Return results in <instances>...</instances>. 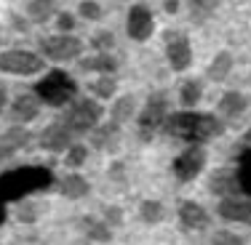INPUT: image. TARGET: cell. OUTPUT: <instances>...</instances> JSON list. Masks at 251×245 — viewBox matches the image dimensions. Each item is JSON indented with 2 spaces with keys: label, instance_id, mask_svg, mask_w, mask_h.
Returning a JSON list of instances; mask_svg holds the SVG:
<instances>
[{
  "label": "cell",
  "instance_id": "1",
  "mask_svg": "<svg viewBox=\"0 0 251 245\" xmlns=\"http://www.w3.org/2000/svg\"><path fill=\"white\" fill-rule=\"evenodd\" d=\"M163 134L174 136L179 141H187V144H203V141H211L217 136H222L225 123L217 115L187 110V112H174V115L166 117Z\"/></svg>",
  "mask_w": 251,
  "mask_h": 245
},
{
  "label": "cell",
  "instance_id": "2",
  "mask_svg": "<svg viewBox=\"0 0 251 245\" xmlns=\"http://www.w3.org/2000/svg\"><path fill=\"white\" fill-rule=\"evenodd\" d=\"M53 181H56L53 173L49 168H43V165L14 168L0 176V205H8V202L19 200L25 195H32V192H43Z\"/></svg>",
  "mask_w": 251,
  "mask_h": 245
},
{
  "label": "cell",
  "instance_id": "3",
  "mask_svg": "<svg viewBox=\"0 0 251 245\" xmlns=\"http://www.w3.org/2000/svg\"><path fill=\"white\" fill-rule=\"evenodd\" d=\"M35 93H38V99L49 107H64V104H70V101H75L77 83L70 77V72H64V69H51L43 80H38Z\"/></svg>",
  "mask_w": 251,
  "mask_h": 245
},
{
  "label": "cell",
  "instance_id": "4",
  "mask_svg": "<svg viewBox=\"0 0 251 245\" xmlns=\"http://www.w3.org/2000/svg\"><path fill=\"white\" fill-rule=\"evenodd\" d=\"M101 115H104V110H101L99 101L94 99H77L73 107L67 110V115H64V123L70 125V131L73 134H86V131H94L101 120Z\"/></svg>",
  "mask_w": 251,
  "mask_h": 245
},
{
  "label": "cell",
  "instance_id": "5",
  "mask_svg": "<svg viewBox=\"0 0 251 245\" xmlns=\"http://www.w3.org/2000/svg\"><path fill=\"white\" fill-rule=\"evenodd\" d=\"M169 117V101H166L163 93H152L150 99L145 101V110L139 115V134L145 141H150L158 131H163V123Z\"/></svg>",
  "mask_w": 251,
  "mask_h": 245
},
{
  "label": "cell",
  "instance_id": "6",
  "mask_svg": "<svg viewBox=\"0 0 251 245\" xmlns=\"http://www.w3.org/2000/svg\"><path fill=\"white\" fill-rule=\"evenodd\" d=\"M40 53L51 62H73L83 53V40L75 38V35H53V38H46L40 43Z\"/></svg>",
  "mask_w": 251,
  "mask_h": 245
},
{
  "label": "cell",
  "instance_id": "7",
  "mask_svg": "<svg viewBox=\"0 0 251 245\" xmlns=\"http://www.w3.org/2000/svg\"><path fill=\"white\" fill-rule=\"evenodd\" d=\"M163 43H166V56H169L171 69H176V72L190 69V64H193V43H190L187 35L179 32V29H166Z\"/></svg>",
  "mask_w": 251,
  "mask_h": 245
},
{
  "label": "cell",
  "instance_id": "8",
  "mask_svg": "<svg viewBox=\"0 0 251 245\" xmlns=\"http://www.w3.org/2000/svg\"><path fill=\"white\" fill-rule=\"evenodd\" d=\"M46 67L43 56L32 51H3L0 53V72L8 75H38Z\"/></svg>",
  "mask_w": 251,
  "mask_h": 245
},
{
  "label": "cell",
  "instance_id": "9",
  "mask_svg": "<svg viewBox=\"0 0 251 245\" xmlns=\"http://www.w3.org/2000/svg\"><path fill=\"white\" fill-rule=\"evenodd\" d=\"M203 165H206V149H203V144H190L174 160V176L187 184L203 171Z\"/></svg>",
  "mask_w": 251,
  "mask_h": 245
},
{
  "label": "cell",
  "instance_id": "10",
  "mask_svg": "<svg viewBox=\"0 0 251 245\" xmlns=\"http://www.w3.org/2000/svg\"><path fill=\"white\" fill-rule=\"evenodd\" d=\"M126 32H128L131 40L136 43H145V40L152 38L155 32V16L147 5H131L128 19H126Z\"/></svg>",
  "mask_w": 251,
  "mask_h": 245
},
{
  "label": "cell",
  "instance_id": "11",
  "mask_svg": "<svg viewBox=\"0 0 251 245\" xmlns=\"http://www.w3.org/2000/svg\"><path fill=\"white\" fill-rule=\"evenodd\" d=\"M40 147L49 149V152H62V149L73 147V131L67 123H51L49 128H43L40 134Z\"/></svg>",
  "mask_w": 251,
  "mask_h": 245
},
{
  "label": "cell",
  "instance_id": "12",
  "mask_svg": "<svg viewBox=\"0 0 251 245\" xmlns=\"http://www.w3.org/2000/svg\"><path fill=\"white\" fill-rule=\"evenodd\" d=\"M179 221H182L184 229L201 232L211 224V216H208V211L203 205H198V202H193V200H184L182 205H179Z\"/></svg>",
  "mask_w": 251,
  "mask_h": 245
},
{
  "label": "cell",
  "instance_id": "13",
  "mask_svg": "<svg viewBox=\"0 0 251 245\" xmlns=\"http://www.w3.org/2000/svg\"><path fill=\"white\" fill-rule=\"evenodd\" d=\"M208 192H214L219 197H230V195L241 192L238 173H232L230 168H217L211 176H208Z\"/></svg>",
  "mask_w": 251,
  "mask_h": 245
},
{
  "label": "cell",
  "instance_id": "14",
  "mask_svg": "<svg viewBox=\"0 0 251 245\" xmlns=\"http://www.w3.org/2000/svg\"><path fill=\"white\" fill-rule=\"evenodd\" d=\"M217 213L225 221H251V200H243V197H222L217 205Z\"/></svg>",
  "mask_w": 251,
  "mask_h": 245
},
{
  "label": "cell",
  "instance_id": "15",
  "mask_svg": "<svg viewBox=\"0 0 251 245\" xmlns=\"http://www.w3.org/2000/svg\"><path fill=\"white\" fill-rule=\"evenodd\" d=\"M40 104L43 101L38 99V93H22V96H16V101L11 104V117H14L16 123H29V120H35L38 117V112H40Z\"/></svg>",
  "mask_w": 251,
  "mask_h": 245
},
{
  "label": "cell",
  "instance_id": "16",
  "mask_svg": "<svg viewBox=\"0 0 251 245\" xmlns=\"http://www.w3.org/2000/svg\"><path fill=\"white\" fill-rule=\"evenodd\" d=\"M80 69H86V72H99V75H112L118 69V62L110 56L107 51H97L94 56L83 59L80 62Z\"/></svg>",
  "mask_w": 251,
  "mask_h": 245
},
{
  "label": "cell",
  "instance_id": "17",
  "mask_svg": "<svg viewBox=\"0 0 251 245\" xmlns=\"http://www.w3.org/2000/svg\"><path fill=\"white\" fill-rule=\"evenodd\" d=\"M249 107V99L243 96L241 91H227L222 99H219V112L225 117H241Z\"/></svg>",
  "mask_w": 251,
  "mask_h": 245
},
{
  "label": "cell",
  "instance_id": "18",
  "mask_svg": "<svg viewBox=\"0 0 251 245\" xmlns=\"http://www.w3.org/2000/svg\"><path fill=\"white\" fill-rule=\"evenodd\" d=\"M59 192H62L64 197L77 200V197H86L88 192H91V187H88V181L80 176V173H70V176L59 178Z\"/></svg>",
  "mask_w": 251,
  "mask_h": 245
},
{
  "label": "cell",
  "instance_id": "19",
  "mask_svg": "<svg viewBox=\"0 0 251 245\" xmlns=\"http://www.w3.org/2000/svg\"><path fill=\"white\" fill-rule=\"evenodd\" d=\"M80 229L86 232L91 240H97V243H110V240H112L110 224H107V221L94 219V216H83V219H80Z\"/></svg>",
  "mask_w": 251,
  "mask_h": 245
},
{
  "label": "cell",
  "instance_id": "20",
  "mask_svg": "<svg viewBox=\"0 0 251 245\" xmlns=\"http://www.w3.org/2000/svg\"><path fill=\"white\" fill-rule=\"evenodd\" d=\"M56 11H59L56 0H32V3L27 5V16H29V22H35V24H46Z\"/></svg>",
  "mask_w": 251,
  "mask_h": 245
},
{
  "label": "cell",
  "instance_id": "21",
  "mask_svg": "<svg viewBox=\"0 0 251 245\" xmlns=\"http://www.w3.org/2000/svg\"><path fill=\"white\" fill-rule=\"evenodd\" d=\"M91 144L97 149H112L118 144V123H107V125H97L91 136Z\"/></svg>",
  "mask_w": 251,
  "mask_h": 245
},
{
  "label": "cell",
  "instance_id": "22",
  "mask_svg": "<svg viewBox=\"0 0 251 245\" xmlns=\"http://www.w3.org/2000/svg\"><path fill=\"white\" fill-rule=\"evenodd\" d=\"M230 69H232V56L227 51H219L217 56H214V62L208 64V80H214V83H222L227 75H230Z\"/></svg>",
  "mask_w": 251,
  "mask_h": 245
},
{
  "label": "cell",
  "instance_id": "23",
  "mask_svg": "<svg viewBox=\"0 0 251 245\" xmlns=\"http://www.w3.org/2000/svg\"><path fill=\"white\" fill-rule=\"evenodd\" d=\"M134 110H136V99L134 96H121L115 104H112L110 115H112V120L121 125V123H126V120H131V117H134Z\"/></svg>",
  "mask_w": 251,
  "mask_h": 245
},
{
  "label": "cell",
  "instance_id": "24",
  "mask_svg": "<svg viewBox=\"0 0 251 245\" xmlns=\"http://www.w3.org/2000/svg\"><path fill=\"white\" fill-rule=\"evenodd\" d=\"M203 96V86L198 80H187V83H182V88H179V101H182V107H195L201 101Z\"/></svg>",
  "mask_w": 251,
  "mask_h": 245
},
{
  "label": "cell",
  "instance_id": "25",
  "mask_svg": "<svg viewBox=\"0 0 251 245\" xmlns=\"http://www.w3.org/2000/svg\"><path fill=\"white\" fill-rule=\"evenodd\" d=\"M139 216H142V221H145V224H160V221H163V216H166V208L160 205L158 200H145L139 205Z\"/></svg>",
  "mask_w": 251,
  "mask_h": 245
},
{
  "label": "cell",
  "instance_id": "26",
  "mask_svg": "<svg viewBox=\"0 0 251 245\" xmlns=\"http://www.w3.org/2000/svg\"><path fill=\"white\" fill-rule=\"evenodd\" d=\"M115 91H118V80L112 75H99L97 80L91 83V93L99 99H112Z\"/></svg>",
  "mask_w": 251,
  "mask_h": 245
},
{
  "label": "cell",
  "instance_id": "27",
  "mask_svg": "<svg viewBox=\"0 0 251 245\" xmlns=\"http://www.w3.org/2000/svg\"><path fill=\"white\" fill-rule=\"evenodd\" d=\"M29 139H32V134H29L27 128H22V125H16V128H8V131H5L0 141L11 144L14 149H22V147H27V144H29Z\"/></svg>",
  "mask_w": 251,
  "mask_h": 245
},
{
  "label": "cell",
  "instance_id": "28",
  "mask_svg": "<svg viewBox=\"0 0 251 245\" xmlns=\"http://www.w3.org/2000/svg\"><path fill=\"white\" fill-rule=\"evenodd\" d=\"M238 181H241V189L251 197V149L241 155L238 160Z\"/></svg>",
  "mask_w": 251,
  "mask_h": 245
},
{
  "label": "cell",
  "instance_id": "29",
  "mask_svg": "<svg viewBox=\"0 0 251 245\" xmlns=\"http://www.w3.org/2000/svg\"><path fill=\"white\" fill-rule=\"evenodd\" d=\"M86 157H88V149L83 144H73L67 149V160H64V163H67L70 168H80V165L86 163Z\"/></svg>",
  "mask_w": 251,
  "mask_h": 245
},
{
  "label": "cell",
  "instance_id": "30",
  "mask_svg": "<svg viewBox=\"0 0 251 245\" xmlns=\"http://www.w3.org/2000/svg\"><path fill=\"white\" fill-rule=\"evenodd\" d=\"M91 45H94V51H110L112 45H115V38H112V32L101 29V32H97L91 38Z\"/></svg>",
  "mask_w": 251,
  "mask_h": 245
},
{
  "label": "cell",
  "instance_id": "31",
  "mask_svg": "<svg viewBox=\"0 0 251 245\" xmlns=\"http://www.w3.org/2000/svg\"><path fill=\"white\" fill-rule=\"evenodd\" d=\"M80 16L83 19H88V22H97V19H101V14H104V11H101V5L99 3H94V0H86V3H80Z\"/></svg>",
  "mask_w": 251,
  "mask_h": 245
},
{
  "label": "cell",
  "instance_id": "32",
  "mask_svg": "<svg viewBox=\"0 0 251 245\" xmlns=\"http://www.w3.org/2000/svg\"><path fill=\"white\" fill-rule=\"evenodd\" d=\"M214 245H243V237L230 232V229H219L214 235Z\"/></svg>",
  "mask_w": 251,
  "mask_h": 245
},
{
  "label": "cell",
  "instance_id": "33",
  "mask_svg": "<svg viewBox=\"0 0 251 245\" xmlns=\"http://www.w3.org/2000/svg\"><path fill=\"white\" fill-rule=\"evenodd\" d=\"M56 27H59V32H73L75 29V16L62 11V14L56 16Z\"/></svg>",
  "mask_w": 251,
  "mask_h": 245
},
{
  "label": "cell",
  "instance_id": "34",
  "mask_svg": "<svg viewBox=\"0 0 251 245\" xmlns=\"http://www.w3.org/2000/svg\"><path fill=\"white\" fill-rule=\"evenodd\" d=\"M104 216H107V224H110V226H118V224H121V211H118V208H107V213H104Z\"/></svg>",
  "mask_w": 251,
  "mask_h": 245
},
{
  "label": "cell",
  "instance_id": "35",
  "mask_svg": "<svg viewBox=\"0 0 251 245\" xmlns=\"http://www.w3.org/2000/svg\"><path fill=\"white\" fill-rule=\"evenodd\" d=\"M14 152H16V149L11 147V144H5V141H0V160H8Z\"/></svg>",
  "mask_w": 251,
  "mask_h": 245
},
{
  "label": "cell",
  "instance_id": "36",
  "mask_svg": "<svg viewBox=\"0 0 251 245\" xmlns=\"http://www.w3.org/2000/svg\"><path fill=\"white\" fill-rule=\"evenodd\" d=\"M163 8L169 11V14H176V8H179V0H163Z\"/></svg>",
  "mask_w": 251,
  "mask_h": 245
},
{
  "label": "cell",
  "instance_id": "37",
  "mask_svg": "<svg viewBox=\"0 0 251 245\" xmlns=\"http://www.w3.org/2000/svg\"><path fill=\"white\" fill-rule=\"evenodd\" d=\"M5 216H8V211H5V205H0V226H3V221H5Z\"/></svg>",
  "mask_w": 251,
  "mask_h": 245
},
{
  "label": "cell",
  "instance_id": "38",
  "mask_svg": "<svg viewBox=\"0 0 251 245\" xmlns=\"http://www.w3.org/2000/svg\"><path fill=\"white\" fill-rule=\"evenodd\" d=\"M3 107H5V91L0 88V112H3Z\"/></svg>",
  "mask_w": 251,
  "mask_h": 245
},
{
  "label": "cell",
  "instance_id": "39",
  "mask_svg": "<svg viewBox=\"0 0 251 245\" xmlns=\"http://www.w3.org/2000/svg\"><path fill=\"white\" fill-rule=\"evenodd\" d=\"M246 139H249V144H251V131H249V134H246Z\"/></svg>",
  "mask_w": 251,
  "mask_h": 245
}]
</instances>
